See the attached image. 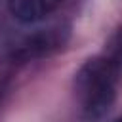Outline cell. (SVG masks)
Returning <instances> with one entry per match:
<instances>
[{"mask_svg": "<svg viewBox=\"0 0 122 122\" xmlns=\"http://www.w3.org/2000/svg\"><path fill=\"white\" fill-rule=\"evenodd\" d=\"M118 78L120 69L105 55L88 59L80 67L74 78V93L86 120L95 122L111 111L116 97Z\"/></svg>", "mask_w": 122, "mask_h": 122, "instance_id": "1", "label": "cell"}, {"mask_svg": "<svg viewBox=\"0 0 122 122\" xmlns=\"http://www.w3.org/2000/svg\"><path fill=\"white\" fill-rule=\"evenodd\" d=\"M69 38V29L63 25H53L48 29H40L32 34H29L15 50L13 57L19 61H30L44 55H50L51 51L59 50Z\"/></svg>", "mask_w": 122, "mask_h": 122, "instance_id": "2", "label": "cell"}, {"mask_svg": "<svg viewBox=\"0 0 122 122\" xmlns=\"http://www.w3.org/2000/svg\"><path fill=\"white\" fill-rule=\"evenodd\" d=\"M63 0H8L11 15L21 23H36L61 6Z\"/></svg>", "mask_w": 122, "mask_h": 122, "instance_id": "3", "label": "cell"}, {"mask_svg": "<svg viewBox=\"0 0 122 122\" xmlns=\"http://www.w3.org/2000/svg\"><path fill=\"white\" fill-rule=\"evenodd\" d=\"M105 57L109 61H112L120 71H122V29L112 36L111 44H109V51L105 53Z\"/></svg>", "mask_w": 122, "mask_h": 122, "instance_id": "4", "label": "cell"}, {"mask_svg": "<svg viewBox=\"0 0 122 122\" xmlns=\"http://www.w3.org/2000/svg\"><path fill=\"white\" fill-rule=\"evenodd\" d=\"M116 122H122V118H118V120H116Z\"/></svg>", "mask_w": 122, "mask_h": 122, "instance_id": "5", "label": "cell"}]
</instances>
